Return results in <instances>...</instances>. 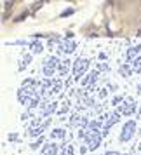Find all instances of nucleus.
<instances>
[{"label":"nucleus","mask_w":141,"mask_h":155,"mask_svg":"<svg viewBox=\"0 0 141 155\" xmlns=\"http://www.w3.org/2000/svg\"><path fill=\"white\" fill-rule=\"evenodd\" d=\"M85 143H87L89 150L98 148L99 143H101V134H99L98 131H94V129H89V131H87V134H85Z\"/></svg>","instance_id":"obj_1"},{"label":"nucleus","mask_w":141,"mask_h":155,"mask_svg":"<svg viewBox=\"0 0 141 155\" xmlns=\"http://www.w3.org/2000/svg\"><path fill=\"white\" fill-rule=\"evenodd\" d=\"M134 131H136V124H134V120H129L126 126H124V129H122V134H120V141H122V143H127V141L133 138Z\"/></svg>","instance_id":"obj_2"},{"label":"nucleus","mask_w":141,"mask_h":155,"mask_svg":"<svg viewBox=\"0 0 141 155\" xmlns=\"http://www.w3.org/2000/svg\"><path fill=\"white\" fill-rule=\"evenodd\" d=\"M119 112H120V110H115V112H113V115L110 117V119H108V122L105 124V133L113 126V124H115V122H117V120H119Z\"/></svg>","instance_id":"obj_3"},{"label":"nucleus","mask_w":141,"mask_h":155,"mask_svg":"<svg viewBox=\"0 0 141 155\" xmlns=\"http://www.w3.org/2000/svg\"><path fill=\"white\" fill-rule=\"evenodd\" d=\"M30 61H31V56H30V54H26V56H23V61L19 63V71H23V70H25V68H26V64H28Z\"/></svg>","instance_id":"obj_4"},{"label":"nucleus","mask_w":141,"mask_h":155,"mask_svg":"<svg viewBox=\"0 0 141 155\" xmlns=\"http://www.w3.org/2000/svg\"><path fill=\"white\" fill-rule=\"evenodd\" d=\"M51 136H52V138H64V131L63 129H56V131H52Z\"/></svg>","instance_id":"obj_5"},{"label":"nucleus","mask_w":141,"mask_h":155,"mask_svg":"<svg viewBox=\"0 0 141 155\" xmlns=\"http://www.w3.org/2000/svg\"><path fill=\"white\" fill-rule=\"evenodd\" d=\"M73 12H75V9H66V11L61 12V16H63V18H68V16H71Z\"/></svg>","instance_id":"obj_6"},{"label":"nucleus","mask_w":141,"mask_h":155,"mask_svg":"<svg viewBox=\"0 0 141 155\" xmlns=\"http://www.w3.org/2000/svg\"><path fill=\"white\" fill-rule=\"evenodd\" d=\"M98 127H99V122H89V126H87V129H94V131H98Z\"/></svg>","instance_id":"obj_7"},{"label":"nucleus","mask_w":141,"mask_h":155,"mask_svg":"<svg viewBox=\"0 0 141 155\" xmlns=\"http://www.w3.org/2000/svg\"><path fill=\"white\" fill-rule=\"evenodd\" d=\"M54 108H56V103H52V105H51L49 108L44 112V115H49V113H52V112H54Z\"/></svg>","instance_id":"obj_8"},{"label":"nucleus","mask_w":141,"mask_h":155,"mask_svg":"<svg viewBox=\"0 0 141 155\" xmlns=\"http://www.w3.org/2000/svg\"><path fill=\"white\" fill-rule=\"evenodd\" d=\"M44 141V138H38V140L35 141V143H31V148H33V150H35V148H38L40 147V143H42Z\"/></svg>","instance_id":"obj_9"},{"label":"nucleus","mask_w":141,"mask_h":155,"mask_svg":"<svg viewBox=\"0 0 141 155\" xmlns=\"http://www.w3.org/2000/svg\"><path fill=\"white\" fill-rule=\"evenodd\" d=\"M64 155H73V147H66V150H64Z\"/></svg>","instance_id":"obj_10"},{"label":"nucleus","mask_w":141,"mask_h":155,"mask_svg":"<svg viewBox=\"0 0 141 155\" xmlns=\"http://www.w3.org/2000/svg\"><path fill=\"white\" fill-rule=\"evenodd\" d=\"M122 99H124L122 96H115V98H113V105H119V103L122 101Z\"/></svg>","instance_id":"obj_11"},{"label":"nucleus","mask_w":141,"mask_h":155,"mask_svg":"<svg viewBox=\"0 0 141 155\" xmlns=\"http://www.w3.org/2000/svg\"><path fill=\"white\" fill-rule=\"evenodd\" d=\"M42 4H44V2H38V4H35V5H33V12H35V11H38V9L42 7Z\"/></svg>","instance_id":"obj_12"},{"label":"nucleus","mask_w":141,"mask_h":155,"mask_svg":"<svg viewBox=\"0 0 141 155\" xmlns=\"http://www.w3.org/2000/svg\"><path fill=\"white\" fill-rule=\"evenodd\" d=\"M12 7V0H5V9H11Z\"/></svg>","instance_id":"obj_13"},{"label":"nucleus","mask_w":141,"mask_h":155,"mask_svg":"<svg viewBox=\"0 0 141 155\" xmlns=\"http://www.w3.org/2000/svg\"><path fill=\"white\" fill-rule=\"evenodd\" d=\"M16 138H18V134H9V136H7V140H9V141H14Z\"/></svg>","instance_id":"obj_14"},{"label":"nucleus","mask_w":141,"mask_h":155,"mask_svg":"<svg viewBox=\"0 0 141 155\" xmlns=\"http://www.w3.org/2000/svg\"><path fill=\"white\" fill-rule=\"evenodd\" d=\"M25 18H26V12H25V14H21V16H19V18H16V23L23 21V19H25Z\"/></svg>","instance_id":"obj_15"},{"label":"nucleus","mask_w":141,"mask_h":155,"mask_svg":"<svg viewBox=\"0 0 141 155\" xmlns=\"http://www.w3.org/2000/svg\"><path fill=\"white\" fill-rule=\"evenodd\" d=\"M105 155H120V153H119V152H106Z\"/></svg>","instance_id":"obj_16"},{"label":"nucleus","mask_w":141,"mask_h":155,"mask_svg":"<svg viewBox=\"0 0 141 155\" xmlns=\"http://www.w3.org/2000/svg\"><path fill=\"white\" fill-rule=\"evenodd\" d=\"M138 35H139V37H141V30H139V31H138Z\"/></svg>","instance_id":"obj_17"}]
</instances>
